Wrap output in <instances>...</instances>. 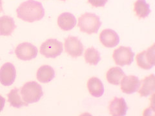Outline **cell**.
<instances>
[{
	"mask_svg": "<svg viewBox=\"0 0 155 116\" xmlns=\"http://www.w3.org/2000/svg\"><path fill=\"white\" fill-rule=\"evenodd\" d=\"M18 17L22 20L32 23L44 17L45 11L40 2L28 0L22 3L16 10Z\"/></svg>",
	"mask_w": 155,
	"mask_h": 116,
	"instance_id": "obj_1",
	"label": "cell"
},
{
	"mask_svg": "<svg viewBox=\"0 0 155 116\" xmlns=\"http://www.w3.org/2000/svg\"><path fill=\"white\" fill-rule=\"evenodd\" d=\"M101 25L98 16L95 14L86 12L78 19V27L83 32L92 34L97 33Z\"/></svg>",
	"mask_w": 155,
	"mask_h": 116,
	"instance_id": "obj_2",
	"label": "cell"
},
{
	"mask_svg": "<svg viewBox=\"0 0 155 116\" xmlns=\"http://www.w3.org/2000/svg\"><path fill=\"white\" fill-rule=\"evenodd\" d=\"M20 94L23 100L27 104L38 102L43 95L42 87L35 81L26 83L21 88Z\"/></svg>",
	"mask_w": 155,
	"mask_h": 116,
	"instance_id": "obj_3",
	"label": "cell"
},
{
	"mask_svg": "<svg viewBox=\"0 0 155 116\" xmlns=\"http://www.w3.org/2000/svg\"><path fill=\"white\" fill-rule=\"evenodd\" d=\"M62 43L55 39H49L43 43L40 47L41 54L47 58H55L63 52Z\"/></svg>",
	"mask_w": 155,
	"mask_h": 116,
	"instance_id": "obj_4",
	"label": "cell"
},
{
	"mask_svg": "<svg viewBox=\"0 0 155 116\" xmlns=\"http://www.w3.org/2000/svg\"><path fill=\"white\" fill-rule=\"evenodd\" d=\"M134 54L130 47H120L113 53V59L116 65L121 66L130 65L134 60Z\"/></svg>",
	"mask_w": 155,
	"mask_h": 116,
	"instance_id": "obj_5",
	"label": "cell"
},
{
	"mask_svg": "<svg viewBox=\"0 0 155 116\" xmlns=\"http://www.w3.org/2000/svg\"><path fill=\"white\" fill-rule=\"evenodd\" d=\"M38 48L30 43H22L16 48L15 54L18 59L23 61H29L35 59L38 55Z\"/></svg>",
	"mask_w": 155,
	"mask_h": 116,
	"instance_id": "obj_6",
	"label": "cell"
},
{
	"mask_svg": "<svg viewBox=\"0 0 155 116\" xmlns=\"http://www.w3.org/2000/svg\"><path fill=\"white\" fill-rule=\"evenodd\" d=\"M154 45L149 48L147 50L139 53L137 56L138 65L145 70L152 69L154 65Z\"/></svg>",
	"mask_w": 155,
	"mask_h": 116,
	"instance_id": "obj_7",
	"label": "cell"
},
{
	"mask_svg": "<svg viewBox=\"0 0 155 116\" xmlns=\"http://www.w3.org/2000/svg\"><path fill=\"white\" fill-rule=\"evenodd\" d=\"M65 50L71 57H78L83 54L84 46L78 38L74 36H69L65 40Z\"/></svg>",
	"mask_w": 155,
	"mask_h": 116,
	"instance_id": "obj_8",
	"label": "cell"
},
{
	"mask_svg": "<svg viewBox=\"0 0 155 116\" xmlns=\"http://www.w3.org/2000/svg\"><path fill=\"white\" fill-rule=\"evenodd\" d=\"M16 70L11 63L4 64L0 69V83L4 86H11L16 79Z\"/></svg>",
	"mask_w": 155,
	"mask_h": 116,
	"instance_id": "obj_9",
	"label": "cell"
},
{
	"mask_svg": "<svg viewBox=\"0 0 155 116\" xmlns=\"http://www.w3.org/2000/svg\"><path fill=\"white\" fill-rule=\"evenodd\" d=\"M121 89L125 94H132L137 92L140 86L138 77L134 76H125L120 82Z\"/></svg>",
	"mask_w": 155,
	"mask_h": 116,
	"instance_id": "obj_10",
	"label": "cell"
},
{
	"mask_svg": "<svg viewBox=\"0 0 155 116\" xmlns=\"http://www.w3.org/2000/svg\"><path fill=\"white\" fill-rule=\"evenodd\" d=\"M100 40L105 47L113 48L118 45L120 37L118 34L112 29H105L100 34Z\"/></svg>",
	"mask_w": 155,
	"mask_h": 116,
	"instance_id": "obj_11",
	"label": "cell"
},
{
	"mask_svg": "<svg viewBox=\"0 0 155 116\" xmlns=\"http://www.w3.org/2000/svg\"><path fill=\"white\" fill-rule=\"evenodd\" d=\"M109 109L111 115L124 116L127 114L128 107L124 98H115L110 101Z\"/></svg>",
	"mask_w": 155,
	"mask_h": 116,
	"instance_id": "obj_12",
	"label": "cell"
},
{
	"mask_svg": "<svg viewBox=\"0 0 155 116\" xmlns=\"http://www.w3.org/2000/svg\"><path fill=\"white\" fill-rule=\"evenodd\" d=\"M140 90L138 93L142 97H147L154 92L155 90V76L151 74L140 81Z\"/></svg>",
	"mask_w": 155,
	"mask_h": 116,
	"instance_id": "obj_13",
	"label": "cell"
},
{
	"mask_svg": "<svg viewBox=\"0 0 155 116\" xmlns=\"http://www.w3.org/2000/svg\"><path fill=\"white\" fill-rule=\"evenodd\" d=\"M58 24L63 31H69L76 26V19L72 14L64 12L60 14L58 17Z\"/></svg>",
	"mask_w": 155,
	"mask_h": 116,
	"instance_id": "obj_14",
	"label": "cell"
},
{
	"mask_svg": "<svg viewBox=\"0 0 155 116\" xmlns=\"http://www.w3.org/2000/svg\"><path fill=\"white\" fill-rule=\"evenodd\" d=\"M16 26L14 19L8 16L0 18V36H11Z\"/></svg>",
	"mask_w": 155,
	"mask_h": 116,
	"instance_id": "obj_15",
	"label": "cell"
},
{
	"mask_svg": "<svg viewBox=\"0 0 155 116\" xmlns=\"http://www.w3.org/2000/svg\"><path fill=\"white\" fill-rule=\"evenodd\" d=\"M87 88L91 95L95 98H100L104 93V85L98 77H91L87 83Z\"/></svg>",
	"mask_w": 155,
	"mask_h": 116,
	"instance_id": "obj_16",
	"label": "cell"
},
{
	"mask_svg": "<svg viewBox=\"0 0 155 116\" xmlns=\"http://www.w3.org/2000/svg\"><path fill=\"white\" fill-rule=\"evenodd\" d=\"M55 77V72L53 68L48 65L41 66L37 72V79L43 83H49Z\"/></svg>",
	"mask_w": 155,
	"mask_h": 116,
	"instance_id": "obj_17",
	"label": "cell"
},
{
	"mask_svg": "<svg viewBox=\"0 0 155 116\" xmlns=\"http://www.w3.org/2000/svg\"><path fill=\"white\" fill-rule=\"evenodd\" d=\"M125 76L122 69L120 67H113L109 70L106 75L107 80L109 83L118 85L122 78Z\"/></svg>",
	"mask_w": 155,
	"mask_h": 116,
	"instance_id": "obj_18",
	"label": "cell"
},
{
	"mask_svg": "<svg viewBox=\"0 0 155 116\" xmlns=\"http://www.w3.org/2000/svg\"><path fill=\"white\" fill-rule=\"evenodd\" d=\"M7 96L8 103L14 108H19L24 106H28V105L23 100L21 94L19 93V90L17 88L11 90Z\"/></svg>",
	"mask_w": 155,
	"mask_h": 116,
	"instance_id": "obj_19",
	"label": "cell"
},
{
	"mask_svg": "<svg viewBox=\"0 0 155 116\" xmlns=\"http://www.w3.org/2000/svg\"><path fill=\"white\" fill-rule=\"evenodd\" d=\"M134 10L137 15L140 19L147 18L151 13V9L148 3L145 0H137L134 3Z\"/></svg>",
	"mask_w": 155,
	"mask_h": 116,
	"instance_id": "obj_20",
	"label": "cell"
},
{
	"mask_svg": "<svg viewBox=\"0 0 155 116\" xmlns=\"http://www.w3.org/2000/svg\"><path fill=\"white\" fill-rule=\"evenodd\" d=\"M85 60L86 63L91 65H96L101 60L100 52L94 47L87 48L85 52Z\"/></svg>",
	"mask_w": 155,
	"mask_h": 116,
	"instance_id": "obj_21",
	"label": "cell"
},
{
	"mask_svg": "<svg viewBox=\"0 0 155 116\" xmlns=\"http://www.w3.org/2000/svg\"><path fill=\"white\" fill-rule=\"evenodd\" d=\"M108 0H88L92 6L95 7H102L105 5Z\"/></svg>",
	"mask_w": 155,
	"mask_h": 116,
	"instance_id": "obj_22",
	"label": "cell"
},
{
	"mask_svg": "<svg viewBox=\"0 0 155 116\" xmlns=\"http://www.w3.org/2000/svg\"><path fill=\"white\" fill-rule=\"evenodd\" d=\"M5 104V99L3 98V97L0 95V112H1L4 108Z\"/></svg>",
	"mask_w": 155,
	"mask_h": 116,
	"instance_id": "obj_23",
	"label": "cell"
},
{
	"mask_svg": "<svg viewBox=\"0 0 155 116\" xmlns=\"http://www.w3.org/2000/svg\"><path fill=\"white\" fill-rule=\"evenodd\" d=\"M3 11V6H2V0H0V12Z\"/></svg>",
	"mask_w": 155,
	"mask_h": 116,
	"instance_id": "obj_24",
	"label": "cell"
},
{
	"mask_svg": "<svg viewBox=\"0 0 155 116\" xmlns=\"http://www.w3.org/2000/svg\"><path fill=\"white\" fill-rule=\"evenodd\" d=\"M61 1H66V0H61Z\"/></svg>",
	"mask_w": 155,
	"mask_h": 116,
	"instance_id": "obj_25",
	"label": "cell"
}]
</instances>
